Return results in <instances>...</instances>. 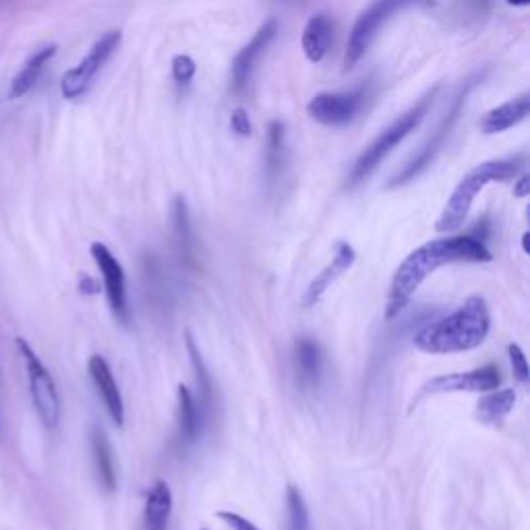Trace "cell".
I'll return each instance as SVG.
<instances>
[{
	"instance_id": "cell-12",
	"label": "cell",
	"mask_w": 530,
	"mask_h": 530,
	"mask_svg": "<svg viewBox=\"0 0 530 530\" xmlns=\"http://www.w3.org/2000/svg\"><path fill=\"white\" fill-rule=\"evenodd\" d=\"M276 36H278V19H268L257 29V34L251 38V42L237 56H234L232 71H230L234 92H245V87L251 81V75L259 63V58L265 54V50L270 48Z\"/></svg>"
},
{
	"instance_id": "cell-2",
	"label": "cell",
	"mask_w": 530,
	"mask_h": 530,
	"mask_svg": "<svg viewBox=\"0 0 530 530\" xmlns=\"http://www.w3.org/2000/svg\"><path fill=\"white\" fill-rule=\"evenodd\" d=\"M491 332V313L483 297H468L454 313L425 326L415 346L427 355H456L479 348Z\"/></svg>"
},
{
	"instance_id": "cell-18",
	"label": "cell",
	"mask_w": 530,
	"mask_h": 530,
	"mask_svg": "<svg viewBox=\"0 0 530 530\" xmlns=\"http://www.w3.org/2000/svg\"><path fill=\"white\" fill-rule=\"evenodd\" d=\"M172 222H174V241H176V251L183 261L185 268L195 270L197 268V257H195V237L191 228V218H189V208L187 201L183 197L174 199L172 208Z\"/></svg>"
},
{
	"instance_id": "cell-10",
	"label": "cell",
	"mask_w": 530,
	"mask_h": 530,
	"mask_svg": "<svg viewBox=\"0 0 530 530\" xmlns=\"http://www.w3.org/2000/svg\"><path fill=\"white\" fill-rule=\"evenodd\" d=\"M367 100V90L359 87L355 92H334V94H319L315 96L307 112L313 121L326 127H342L355 121V116L361 112Z\"/></svg>"
},
{
	"instance_id": "cell-32",
	"label": "cell",
	"mask_w": 530,
	"mask_h": 530,
	"mask_svg": "<svg viewBox=\"0 0 530 530\" xmlns=\"http://www.w3.org/2000/svg\"><path fill=\"white\" fill-rule=\"evenodd\" d=\"M522 247H524V253H530V249H528V232L522 237Z\"/></svg>"
},
{
	"instance_id": "cell-26",
	"label": "cell",
	"mask_w": 530,
	"mask_h": 530,
	"mask_svg": "<svg viewBox=\"0 0 530 530\" xmlns=\"http://www.w3.org/2000/svg\"><path fill=\"white\" fill-rule=\"evenodd\" d=\"M195 73H197V67L191 56L179 54L172 58V75L179 83H189L195 77Z\"/></svg>"
},
{
	"instance_id": "cell-20",
	"label": "cell",
	"mask_w": 530,
	"mask_h": 530,
	"mask_svg": "<svg viewBox=\"0 0 530 530\" xmlns=\"http://www.w3.org/2000/svg\"><path fill=\"white\" fill-rule=\"evenodd\" d=\"M332 21L328 15H315L303 29V50L311 63H321L332 44Z\"/></svg>"
},
{
	"instance_id": "cell-30",
	"label": "cell",
	"mask_w": 530,
	"mask_h": 530,
	"mask_svg": "<svg viewBox=\"0 0 530 530\" xmlns=\"http://www.w3.org/2000/svg\"><path fill=\"white\" fill-rule=\"evenodd\" d=\"M514 193H516V197H526V195H528V176H526V174H524L522 179L518 181Z\"/></svg>"
},
{
	"instance_id": "cell-1",
	"label": "cell",
	"mask_w": 530,
	"mask_h": 530,
	"mask_svg": "<svg viewBox=\"0 0 530 530\" xmlns=\"http://www.w3.org/2000/svg\"><path fill=\"white\" fill-rule=\"evenodd\" d=\"M493 255L487 249L485 241L475 234H458V237L435 239L423 247L412 251L396 270L390 294L386 317L396 319L415 297L421 284L439 268L450 263H487Z\"/></svg>"
},
{
	"instance_id": "cell-17",
	"label": "cell",
	"mask_w": 530,
	"mask_h": 530,
	"mask_svg": "<svg viewBox=\"0 0 530 530\" xmlns=\"http://www.w3.org/2000/svg\"><path fill=\"white\" fill-rule=\"evenodd\" d=\"M172 516V491L166 481H156L147 491L143 508L145 530H168Z\"/></svg>"
},
{
	"instance_id": "cell-24",
	"label": "cell",
	"mask_w": 530,
	"mask_h": 530,
	"mask_svg": "<svg viewBox=\"0 0 530 530\" xmlns=\"http://www.w3.org/2000/svg\"><path fill=\"white\" fill-rule=\"evenodd\" d=\"M286 508H288V530H309V510L303 493L290 485L286 491Z\"/></svg>"
},
{
	"instance_id": "cell-21",
	"label": "cell",
	"mask_w": 530,
	"mask_h": 530,
	"mask_svg": "<svg viewBox=\"0 0 530 530\" xmlns=\"http://www.w3.org/2000/svg\"><path fill=\"white\" fill-rule=\"evenodd\" d=\"M56 50L58 48L54 44H50V46L40 48L38 52L29 56V61L23 65V69L17 73V77L11 83V100H19L34 90V85L38 83L46 63L56 54Z\"/></svg>"
},
{
	"instance_id": "cell-25",
	"label": "cell",
	"mask_w": 530,
	"mask_h": 530,
	"mask_svg": "<svg viewBox=\"0 0 530 530\" xmlns=\"http://www.w3.org/2000/svg\"><path fill=\"white\" fill-rule=\"evenodd\" d=\"M282 154H284V125L274 121L268 133V168L272 176L282 166Z\"/></svg>"
},
{
	"instance_id": "cell-16",
	"label": "cell",
	"mask_w": 530,
	"mask_h": 530,
	"mask_svg": "<svg viewBox=\"0 0 530 530\" xmlns=\"http://www.w3.org/2000/svg\"><path fill=\"white\" fill-rule=\"evenodd\" d=\"M323 348L315 338L303 336L294 342V371H297V379L303 388H315L323 373Z\"/></svg>"
},
{
	"instance_id": "cell-8",
	"label": "cell",
	"mask_w": 530,
	"mask_h": 530,
	"mask_svg": "<svg viewBox=\"0 0 530 530\" xmlns=\"http://www.w3.org/2000/svg\"><path fill=\"white\" fill-rule=\"evenodd\" d=\"M121 40H123V34L119 32V29H112V32L104 34L92 46V50L87 52V56L77 67H73L71 71L65 73V77L61 81V92L67 100H79L83 94H87V90L92 87L94 79L102 71V67L110 61V56L119 50Z\"/></svg>"
},
{
	"instance_id": "cell-27",
	"label": "cell",
	"mask_w": 530,
	"mask_h": 530,
	"mask_svg": "<svg viewBox=\"0 0 530 530\" xmlns=\"http://www.w3.org/2000/svg\"><path fill=\"white\" fill-rule=\"evenodd\" d=\"M508 355H510L514 377L520 381V384H528L530 373H528V363H526V357H524V350L518 344H510L508 346Z\"/></svg>"
},
{
	"instance_id": "cell-5",
	"label": "cell",
	"mask_w": 530,
	"mask_h": 530,
	"mask_svg": "<svg viewBox=\"0 0 530 530\" xmlns=\"http://www.w3.org/2000/svg\"><path fill=\"white\" fill-rule=\"evenodd\" d=\"M435 0H375V3L357 19L355 27L348 36L346 54H344V67H355L369 46L375 42L379 29L384 27L392 15L412 9V7H433Z\"/></svg>"
},
{
	"instance_id": "cell-7",
	"label": "cell",
	"mask_w": 530,
	"mask_h": 530,
	"mask_svg": "<svg viewBox=\"0 0 530 530\" xmlns=\"http://www.w3.org/2000/svg\"><path fill=\"white\" fill-rule=\"evenodd\" d=\"M477 81H479V77L466 81V85L462 87V90H460L458 96H456V100L452 102V108H450V112L446 114V119L439 123V127L435 129V133H433V135L427 139V143L421 147V152H419L415 158H412V160H410V162H408V164H406V166L394 176V179L390 181V187H402V185L410 183L412 179H417V176H419L427 166H431V162L435 160V156L439 154L441 147L446 145V139L450 137L454 125L458 123L460 114H462V108H464L466 98H468V92L473 90V87L477 85Z\"/></svg>"
},
{
	"instance_id": "cell-11",
	"label": "cell",
	"mask_w": 530,
	"mask_h": 530,
	"mask_svg": "<svg viewBox=\"0 0 530 530\" xmlns=\"http://www.w3.org/2000/svg\"><path fill=\"white\" fill-rule=\"evenodd\" d=\"M90 251H92L96 265L102 272L108 305H110L112 313L116 315V319L123 321L127 326V323L131 321V311H129V303H127V278H125L123 265L119 259L112 255V251L102 243H94L90 247Z\"/></svg>"
},
{
	"instance_id": "cell-9",
	"label": "cell",
	"mask_w": 530,
	"mask_h": 530,
	"mask_svg": "<svg viewBox=\"0 0 530 530\" xmlns=\"http://www.w3.org/2000/svg\"><path fill=\"white\" fill-rule=\"evenodd\" d=\"M502 384V375L495 365H485L481 369H473L466 373H448V375H437L429 379L427 384L421 388L419 396L412 400V406L419 404L427 396L435 394H456V392H470V394H483L493 392Z\"/></svg>"
},
{
	"instance_id": "cell-31",
	"label": "cell",
	"mask_w": 530,
	"mask_h": 530,
	"mask_svg": "<svg viewBox=\"0 0 530 530\" xmlns=\"http://www.w3.org/2000/svg\"><path fill=\"white\" fill-rule=\"evenodd\" d=\"M508 3L514 5V7H526L530 3V0H508Z\"/></svg>"
},
{
	"instance_id": "cell-3",
	"label": "cell",
	"mask_w": 530,
	"mask_h": 530,
	"mask_svg": "<svg viewBox=\"0 0 530 530\" xmlns=\"http://www.w3.org/2000/svg\"><path fill=\"white\" fill-rule=\"evenodd\" d=\"M522 166L520 158H510V160H489L483 162L479 166H475L470 170L464 179L458 183V187L454 189V193L450 195L448 203L444 212H441L435 228L439 232H454L458 230L470 208H473V203L477 199V195L489 185V183H502V181H510L518 174Z\"/></svg>"
},
{
	"instance_id": "cell-6",
	"label": "cell",
	"mask_w": 530,
	"mask_h": 530,
	"mask_svg": "<svg viewBox=\"0 0 530 530\" xmlns=\"http://www.w3.org/2000/svg\"><path fill=\"white\" fill-rule=\"evenodd\" d=\"M17 350L25 363L29 392H32L38 417L44 423V427L54 429L58 423H61V396H58L54 379L48 367L38 359L32 346H29L23 338H17Z\"/></svg>"
},
{
	"instance_id": "cell-33",
	"label": "cell",
	"mask_w": 530,
	"mask_h": 530,
	"mask_svg": "<svg viewBox=\"0 0 530 530\" xmlns=\"http://www.w3.org/2000/svg\"><path fill=\"white\" fill-rule=\"evenodd\" d=\"M203 530H205V528H203Z\"/></svg>"
},
{
	"instance_id": "cell-19",
	"label": "cell",
	"mask_w": 530,
	"mask_h": 530,
	"mask_svg": "<svg viewBox=\"0 0 530 530\" xmlns=\"http://www.w3.org/2000/svg\"><path fill=\"white\" fill-rule=\"evenodd\" d=\"M530 110V96L522 94L516 100H510L502 106L493 108L491 112L485 114V119L481 121V131L487 135H495V133H504L508 129H512L514 125L522 123Z\"/></svg>"
},
{
	"instance_id": "cell-14",
	"label": "cell",
	"mask_w": 530,
	"mask_h": 530,
	"mask_svg": "<svg viewBox=\"0 0 530 530\" xmlns=\"http://www.w3.org/2000/svg\"><path fill=\"white\" fill-rule=\"evenodd\" d=\"M210 410H205L199 402V398L193 396V392L181 384L179 386V417H176V444L183 450L193 446L199 439L205 417H208Z\"/></svg>"
},
{
	"instance_id": "cell-4",
	"label": "cell",
	"mask_w": 530,
	"mask_h": 530,
	"mask_svg": "<svg viewBox=\"0 0 530 530\" xmlns=\"http://www.w3.org/2000/svg\"><path fill=\"white\" fill-rule=\"evenodd\" d=\"M435 94H437V87H433L431 92H427L408 112L398 116V121L392 123V127H388L367 147V150L359 156V160L355 162V166H352V170L348 174V187L350 189L365 183L369 176L377 170V166L394 152V147L400 145L408 137V133H412L421 125V121L425 119L433 100H435Z\"/></svg>"
},
{
	"instance_id": "cell-15",
	"label": "cell",
	"mask_w": 530,
	"mask_h": 530,
	"mask_svg": "<svg viewBox=\"0 0 530 530\" xmlns=\"http://www.w3.org/2000/svg\"><path fill=\"white\" fill-rule=\"evenodd\" d=\"M87 369H90V377L94 381V386L108 410L110 419L123 427L125 423V402H123V396H121V390H119V384H116V379L112 375V369L110 365L106 363L104 357L100 355H94L90 359V363H87Z\"/></svg>"
},
{
	"instance_id": "cell-29",
	"label": "cell",
	"mask_w": 530,
	"mask_h": 530,
	"mask_svg": "<svg viewBox=\"0 0 530 530\" xmlns=\"http://www.w3.org/2000/svg\"><path fill=\"white\" fill-rule=\"evenodd\" d=\"M218 518H220L226 526H230L232 530H259L251 520H247L245 516H241V514H237V512L222 510V512H218Z\"/></svg>"
},
{
	"instance_id": "cell-22",
	"label": "cell",
	"mask_w": 530,
	"mask_h": 530,
	"mask_svg": "<svg viewBox=\"0 0 530 530\" xmlns=\"http://www.w3.org/2000/svg\"><path fill=\"white\" fill-rule=\"evenodd\" d=\"M516 406V392L512 388L506 390H493L485 398L479 400L475 417L483 425H499L504 423V419L510 415Z\"/></svg>"
},
{
	"instance_id": "cell-13",
	"label": "cell",
	"mask_w": 530,
	"mask_h": 530,
	"mask_svg": "<svg viewBox=\"0 0 530 530\" xmlns=\"http://www.w3.org/2000/svg\"><path fill=\"white\" fill-rule=\"evenodd\" d=\"M357 261V253L355 249H352V245H348L346 241H340L336 245V251H334V257L332 261L326 265V268H323L313 280L311 284L307 286V290L303 292V297H301V307L305 309H311L315 307L321 299H323V294H326L330 290V286L342 276L346 274L352 265H355Z\"/></svg>"
},
{
	"instance_id": "cell-23",
	"label": "cell",
	"mask_w": 530,
	"mask_h": 530,
	"mask_svg": "<svg viewBox=\"0 0 530 530\" xmlns=\"http://www.w3.org/2000/svg\"><path fill=\"white\" fill-rule=\"evenodd\" d=\"M92 454L98 470V479L102 487L112 493L119 487V479H116V464H114V452L106 433L102 429H94L92 433Z\"/></svg>"
},
{
	"instance_id": "cell-28",
	"label": "cell",
	"mask_w": 530,
	"mask_h": 530,
	"mask_svg": "<svg viewBox=\"0 0 530 530\" xmlns=\"http://www.w3.org/2000/svg\"><path fill=\"white\" fill-rule=\"evenodd\" d=\"M230 125H232V129H234V133L241 135V137H251V133H253V125H251V121H249V112H247L245 108L232 110Z\"/></svg>"
}]
</instances>
